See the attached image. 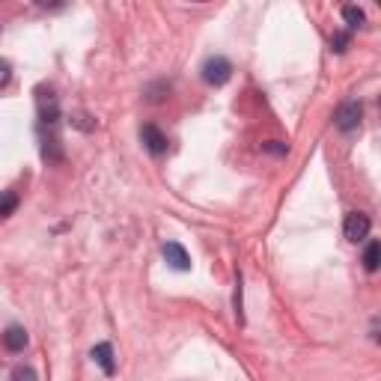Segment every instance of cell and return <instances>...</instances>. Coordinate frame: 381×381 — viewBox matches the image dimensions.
<instances>
[{"label":"cell","mask_w":381,"mask_h":381,"mask_svg":"<svg viewBox=\"0 0 381 381\" xmlns=\"http://www.w3.org/2000/svg\"><path fill=\"white\" fill-rule=\"evenodd\" d=\"M233 78V63L226 57H209L203 66V80L209 87H224L226 80Z\"/></svg>","instance_id":"6da1fadb"},{"label":"cell","mask_w":381,"mask_h":381,"mask_svg":"<svg viewBox=\"0 0 381 381\" xmlns=\"http://www.w3.org/2000/svg\"><path fill=\"white\" fill-rule=\"evenodd\" d=\"M370 229H372V224H370V218L363 212H352L349 218H345V224H343V233H345V239H349L352 244L367 239Z\"/></svg>","instance_id":"7a4b0ae2"},{"label":"cell","mask_w":381,"mask_h":381,"mask_svg":"<svg viewBox=\"0 0 381 381\" xmlns=\"http://www.w3.org/2000/svg\"><path fill=\"white\" fill-rule=\"evenodd\" d=\"M140 140H143V146L152 155H164V152H167V135H164V131L158 125H152V122H146L140 128Z\"/></svg>","instance_id":"3957f363"},{"label":"cell","mask_w":381,"mask_h":381,"mask_svg":"<svg viewBox=\"0 0 381 381\" xmlns=\"http://www.w3.org/2000/svg\"><path fill=\"white\" fill-rule=\"evenodd\" d=\"M161 254H164V259H167L170 268H176V271H188L191 268V256L185 254V247H182L179 241H167L161 247Z\"/></svg>","instance_id":"277c9868"},{"label":"cell","mask_w":381,"mask_h":381,"mask_svg":"<svg viewBox=\"0 0 381 381\" xmlns=\"http://www.w3.org/2000/svg\"><path fill=\"white\" fill-rule=\"evenodd\" d=\"M360 117H363V108L357 102H345L337 110V128L340 131H355L360 125Z\"/></svg>","instance_id":"5b68a950"},{"label":"cell","mask_w":381,"mask_h":381,"mask_svg":"<svg viewBox=\"0 0 381 381\" xmlns=\"http://www.w3.org/2000/svg\"><path fill=\"white\" fill-rule=\"evenodd\" d=\"M93 360L102 367L105 375H113L117 372V363H113V345L110 343H98L95 349H93Z\"/></svg>","instance_id":"8992f818"},{"label":"cell","mask_w":381,"mask_h":381,"mask_svg":"<svg viewBox=\"0 0 381 381\" xmlns=\"http://www.w3.org/2000/svg\"><path fill=\"white\" fill-rule=\"evenodd\" d=\"M4 345L9 352H24V345H27V330L21 325H12L4 330Z\"/></svg>","instance_id":"52a82bcc"},{"label":"cell","mask_w":381,"mask_h":381,"mask_svg":"<svg viewBox=\"0 0 381 381\" xmlns=\"http://www.w3.org/2000/svg\"><path fill=\"white\" fill-rule=\"evenodd\" d=\"M378 262H381V244L378 241H370L367 251H363V268L372 274V271H378Z\"/></svg>","instance_id":"ba28073f"},{"label":"cell","mask_w":381,"mask_h":381,"mask_svg":"<svg viewBox=\"0 0 381 381\" xmlns=\"http://www.w3.org/2000/svg\"><path fill=\"white\" fill-rule=\"evenodd\" d=\"M15 209H19V194L15 191H0V218H9Z\"/></svg>","instance_id":"9c48e42d"},{"label":"cell","mask_w":381,"mask_h":381,"mask_svg":"<svg viewBox=\"0 0 381 381\" xmlns=\"http://www.w3.org/2000/svg\"><path fill=\"white\" fill-rule=\"evenodd\" d=\"M343 19H345V24H349L352 30L367 24V15H363V9H357V6H345L343 9Z\"/></svg>","instance_id":"30bf717a"},{"label":"cell","mask_w":381,"mask_h":381,"mask_svg":"<svg viewBox=\"0 0 381 381\" xmlns=\"http://www.w3.org/2000/svg\"><path fill=\"white\" fill-rule=\"evenodd\" d=\"M349 42H352V33H345V30H343V33H337V36L330 39V48H334L337 54H343L345 48H349Z\"/></svg>","instance_id":"8fae6325"},{"label":"cell","mask_w":381,"mask_h":381,"mask_svg":"<svg viewBox=\"0 0 381 381\" xmlns=\"http://www.w3.org/2000/svg\"><path fill=\"white\" fill-rule=\"evenodd\" d=\"M9 381H39V378H36V372H33L30 367H19V370L12 372V378H9Z\"/></svg>","instance_id":"7c38bea8"},{"label":"cell","mask_w":381,"mask_h":381,"mask_svg":"<svg viewBox=\"0 0 381 381\" xmlns=\"http://www.w3.org/2000/svg\"><path fill=\"white\" fill-rule=\"evenodd\" d=\"M90 117H87V113H75V117H72V125L75 128H80V131H93L95 128V122H87Z\"/></svg>","instance_id":"4fadbf2b"},{"label":"cell","mask_w":381,"mask_h":381,"mask_svg":"<svg viewBox=\"0 0 381 381\" xmlns=\"http://www.w3.org/2000/svg\"><path fill=\"white\" fill-rule=\"evenodd\" d=\"M9 78H12L9 63H6V60H0V87H6V84H9Z\"/></svg>","instance_id":"5bb4252c"},{"label":"cell","mask_w":381,"mask_h":381,"mask_svg":"<svg viewBox=\"0 0 381 381\" xmlns=\"http://www.w3.org/2000/svg\"><path fill=\"white\" fill-rule=\"evenodd\" d=\"M265 149H268V152H277V155H286V146H280L277 140H271V143H265Z\"/></svg>","instance_id":"9a60e30c"}]
</instances>
